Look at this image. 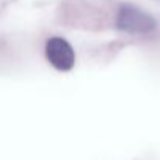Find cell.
<instances>
[{
    "label": "cell",
    "instance_id": "6da1fadb",
    "mask_svg": "<svg viewBox=\"0 0 160 160\" xmlns=\"http://www.w3.org/2000/svg\"><path fill=\"white\" fill-rule=\"evenodd\" d=\"M116 27L126 33L144 35V33H149L155 28V21L146 11H143L133 5L126 3L118 10Z\"/></svg>",
    "mask_w": 160,
    "mask_h": 160
},
{
    "label": "cell",
    "instance_id": "7a4b0ae2",
    "mask_svg": "<svg viewBox=\"0 0 160 160\" xmlns=\"http://www.w3.org/2000/svg\"><path fill=\"white\" fill-rule=\"evenodd\" d=\"M46 57H47L49 63L57 71H61V72L71 71L75 64V53H74L72 46L60 36H53L47 41Z\"/></svg>",
    "mask_w": 160,
    "mask_h": 160
}]
</instances>
